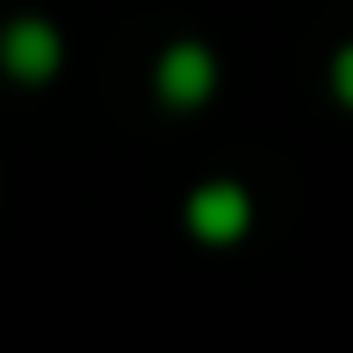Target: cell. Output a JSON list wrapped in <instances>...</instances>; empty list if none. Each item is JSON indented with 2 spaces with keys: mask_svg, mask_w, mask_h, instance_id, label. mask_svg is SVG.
<instances>
[{
  "mask_svg": "<svg viewBox=\"0 0 353 353\" xmlns=\"http://www.w3.org/2000/svg\"><path fill=\"white\" fill-rule=\"evenodd\" d=\"M186 230L205 248H236L254 230V192L242 180H223V174L217 180H199L186 192Z\"/></svg>",
  "mask_w": 353,
  "mask_h": 353,
  "instance_id": "6da1fadb",
  "label": "cell"
},
{
  "mask_svg": "<svg viewBox=\"0 0 353 353\" xmlns=\"http://www.w3.org/2000/svg\"><path fill=\"white\" fill-rule=\"evenodd\" d=\"M217 93V50L205 37H174L155 56V99L168 112H199Z\"/></svg>",
  "mask_w": 353,
  "mask_h": 353,
  "instance_id": "7a4b0ae2",
  "label": "cell"
},
{
  "mask_svg": "<svg viewBox=\"0 0 353 353\" xmlns=\"http://www.w3.org/2000/svg\"><path fill=\"white\" fill-rule=\"evenodd\" d=\"M0 68H6L12 81H25V87L50 81V74L62 68V31H56L50 19H37V12L12 19V25L0 31Z\"/></svg>",
  "mask_w": 353,
  "mask_h": 353,
  "instance_id": "3957f363",
  "label": "cell"
},
{
  "mask_svg": "<svg viewBox=\"0 0 353 353\" xmlns=\"http://www.w3.org/2000/svg\"><path fill=\"white\" fill-rule=\"evenodd\" d=\"M329 93H335V105H341V112H353V37L329 56Z\"/></svg>",
  "mask_w": 353,
  "mask_h": 353,
  "instance_id": "277c9868",
  "label": "cell"
}]
</instances>
